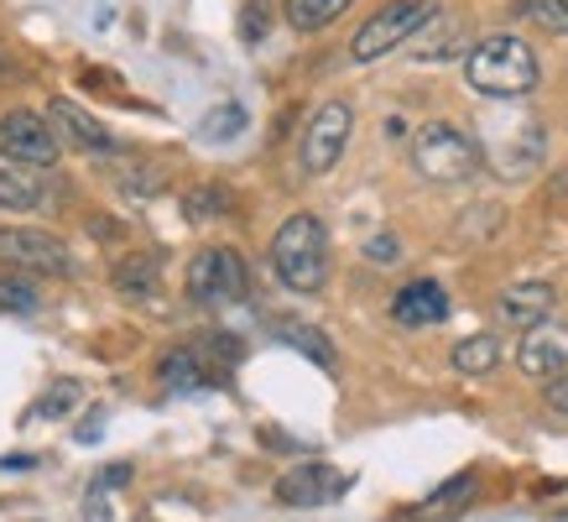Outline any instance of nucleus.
<instances>
[{"label":"nucleus","mask_w":568,"mask_h":522,"mask_svg":"<svg viewBox=\"0 0 568 522\" xmlns=\"http://www.w3.org/2000/svg\"><path fill=\"white\" fill-rule=\"evenodd\" d=\"M37 204H42V178L27 162H6L0 157V209L6 214H27Z\"/></svg>","instance_id":"a211bd4d"},{"label":"nucleus","mask_w":568,"mask_h":522,"mask_svg":"<svg viewBox=\"0 0 568 522\" xmlns=\"http://www.w3.org/2000/svg\"><path fill=\"white\" fill-rule=\"evenodd\" d=\"M542 398H548V408L552 413H564L568 418V371H558L548 387H542Z\"/></svg>","instance_id":"cd10ccee"},{"label":"nucleus","mask_w":568,"mask_h":522,"mask_svg":"<svg viewBox=\"0 0 568 522\" xmlns=\"http://www.w3.org/2000/svg\"><path fill=\"white\" fill-rule=\"evenodd\" d=\"M241 131H245V110L235 100L220 104V110L204 116V126H199V137H209V141H230V137H241Z\"/></svg>","instance_id":"393cba45"},{"label":"nucleus","mask_w":568,"mask_h":522,"mask_svg":"<svg viewBox=\"0 0 568 522\" xmlns=\"http://www.w3.org/2000/svg\"><path fill=\"white\" fill-rule=\"evenodd\" d=\"M84 522H110V502H104V486L89 491V502H84Z\"/></svg>","instance_id":"c756f323"},{"label":"nucleus","mask_w":568,"mask_h":522,"mask_svg":"<svg viewBox=\"0 0 568 522\" xmlns=\"http://www.w3.org/2000/svg\"><path fill=\"white\" fill-rule=\"evenodd\" d=\"M272 272L293 293H318L328 282V230L318 214H293L272 235Z\"/></svg>","instance_id":"f03ea898"},{"label":"nucleus","mask_w":568,"mask_h":522,"mask_svg":"<svg viewBox=\"0 0 568 522\" xmlns=\"http://www.w3.org/2000/svg\"><path fill=\"white\" fill-rule=\"evenodd\" d=\"M282 11H287L293 32H324V27H334L349 11V0H287Z\"/></svg>","instance_id":"412c9836"},{"label":"nucleus","mask_w":568,"mask_h":522,"mask_svg":"<svg viewBox=\"0 0 568 522\" xmlns=\"http://www.w3.org/2000/svg\"><path fill=\"white\" fill-rule=\"evenodd\" d=\"M272 32V0H245L241 6V42H261Z\"/></svg>","instance_id":"bb28decb"},{"label":"nucleus","mask_w":568,"mask_h":522,"mask_svg":"<svg viewBox=\"0 0 568 522\" xmlns=\"http://www.w3.org/2000/svg\"><path fill=\"white\" fill-rule=\"evenodd\" d=\"M131 481V465H104V475H100V486L110 491V486H125Z\"/></svg>","instance_id":"7c9ffc66"},{"label":"nucleus","mask_w":568,"mask_h":522,"mask_svg":"<svg viewBox=\"0 0 568 522\" xmlns=\"http://www.w3.org/2000/svg\"><path fill=\"white\" fill-rule=\"evenodd\" d=\"M156 382L168 392H204L209 382H220V371L209 365V355L199 345H178L156 361Z\"/></svg>","instance_id":"2eb2a0df"},{"label":"nucleus","mask_w":568,"mask_h":522,"mask_svg":"<svg viewBox=\"0 0 568 522\" xmlns=\"http://www.w3.org/2000/svg\"><path fill=\"white\" fill-rule=\"evenodd\" d=\"M438 11H444L438 0H386L376 17H371L361 32H355V42H349V58H355V63H376V58H386L392 48L413 42V37L423 32L433 17H438Z\"/></svg>","instance_id":"20e7f679"},{"label":"nucleus","mask_w":568,"mask_h":522,"mask_svg":"<svg viewBox=\"0 0 568 522\" xmlns=\"http://www.w3.org/2000/svg\"><path fill=\"white\" fill-rule=\"evenodd\" d=\"M84 398V387L79 382H69V377H63V382H52V392H42V398H37V408H32V418H63L73 408V402Z\"/></svg>","instance_id":"a878e982"},{"label":"nucleus","mask_w":568,"mask_h":522,"mask_svg":"<svg viewBox=\"0 0 568 522\" xmlns=\"http://www.w3.org/2000/svg\"><path fill=\"white\" fill-rule=\"evenodd\" d=\"M517 17H527L552 37H568V0H517Z\"/></svg>","instance_id":"5701e85b"},{"label":"nucleus","mask_w":568,"mask_h":522,"mask_svg":"<svg viewBox=\"0 0 568 522\" xmlns=\"http://www.w3.org/2000/svg\"><path fill=\"white\" fill-rule=\"evenodd\" d=\"M392 319L402 330H433V324L448 319V293L433 278H413L392 298Z\"/></svg>","instance_id":"f8f14e48"},{"label":"nucleus","mask_w":568,"mask_h":522,"mask_svg":"<svg viewBox=\"0 0 568 522\" xmlns=\"http://www.w3.org/2000/svg\"><path fill=\"white\" fill-rule=\"evenodd\" d=\"M0 261L11 272H37V278H69L73 251L52 230H0Z\"/></svg>","instance_id":"0eeeda50"},{"label":"nucleus","mask_w":568,"mask_h":522,"mask_svg":"<svg viewBox=\"0 0 568 522\" xmlns=\"http://www.w3.org/2000/svg\"><path fill=\"white\" fill-rule=\"evenodd\" d=\"M42 298H37V282L21 278V272H0V313H32Z\"/></svg>","instance_id":"b1692460"},{"label":"nucleus","mask_w":568,"mask_h":522,"mask_svg":"<svg viewBox=\"0 0 568 522\" xmlns=\"http://www.w3.org/2000/svg\"><path fill=\"white\" fill-rule=\"evenodd\" d=\"M110 288L131 303H156L162 293V261L152 251H125L115 267H110Z\"/></svg>","instance_id":"4468645a"},{"label":"nucleus","mask_w":568,"mask_h":522,"mask_svg":"<svg viewBox=\"0 0 568 522\" xmlns=\"http://www.w3.org/2000/svg\"><path fill=\"white\" fill-rule=\"evenodd\" d=\"M475 491H480V475H475V470H465V475L444 481V486L433 491L417 512H423V518H454V512H465V506L475 502Z\"/></svg>","instance_id":"6ab92c4d"},{"label":"nucleus","mask_w":568,"mask_h":522,"mask_svg":"<svg viewBox=\"0 0 568 522\" xmlns=\"http://www.w3.org/2000/svg\"><path fill=\"white\" fill-rule=\"evenodd\" d=\"M58 152H63V141H58L48 116H37V110H6V116H0V157H6V162L52 168Z\"/></svg>","instance_id":"6e6552de"},{"label":"nucleus","mask_w":568,"mask_h":522,"mask_svg":"<svg viewBox=\"0 0 568 522\" xmlns=\"http://www.w3.org/2000/svg\"><path fill=\"white\" fill-rule=\"evenodd\" d=\"M183 288L199 309H230V303H241L245 288H251V272H245L241 251H230V245H209L199 257L189 261V272H183Z\"/></svg>","instance_id":"39448f33"},{"label":"nucleus","mask_w":568,"mask_h":522,"mask_svg":"<svg viewBox=\"0 0 568 522\" xmlns=\"http://www.w3.org/2000/svg\"><path fill=\"white\" fill-rule=\"evenodd\" d=\"M235 209V193L224 189V183H199V189L183 193V214H189L193 225H204V220H224Z\"/></svg>","instance_id":"4be33fe9"},{"label":"nucleus","mask_w":568,"mask_h":522,"mask_svg":"<svg viewBox=\"0 0 568 522\" xmlns=\"http://www.w3.org/2000/svg\"><path fill=\"white\" fill-rule=\"evenodd\" d=\"M266 330H272L282 345H293L297 355H308L313 365H324V371H334V365H339V355H334V345H328V334L313 330V324H303V319H272Z\"/></svg>","instance_id":"f3484780"},{"label":"nucleus","mask_w":568,"mask_h":522,"mask_svg":"<svg viewBox=\"0 0 568 522\" xmlns=\"http://www.w3.org/2000/svg\"><path fill=\"white\" fill-rule=\"evenodd\" d=\"M349 486H355L349 470H334V465H324V460H308V465L282 470L272 491H276V502L282 506H328V502H339Z\"/></svg>","instance_id":"1a4fd4ad"},{"label":"nucleus","mask_w":568,"mask_h":522,"mask_svg":"<svg viewBox=\"0 0 568 522\" xmlns=\"http://www.w3.org/2000/svg\"><path fill=\"white\" fill-rule=\"evenodd\" d=\"M48 121H52V131H58V141H63V147H79V152H94V157L115 152L110 126L94 121V116H89V110H79L73 100H52L48 104Z\"/></svg>","instance_id":"9b49d317"},{"label":"nucleus","mask_w":568,"mask_h":522,"mask_svg":"<svg viewBox=\"0 0 568 522\" xmlns=\"http://www.w3.org/2000/svg\"><path fill=\"white\" fill-rule=\"evenodd\" d=\"M448 361H454V371H459V377H485V371H496V365H500V340H496V334H469V340H459V345H454V355H448Z\"/></svg>","instance_id":"aec40b11"},{"label":"nucleus","mask_w":568,"mask_h":522,"mask_svg":"<svg viewBox=\"0 0 568 522\" xmlns=\"http://www.w3.org/2000/svg\"><path fill=\"white\" fill-rule=\"evenodd\" d=\"M396 251H402V245H396V235H376V241L365 245V257L376 261V267H392V261H396Z\"/></svg>","instance_id":"c85d7f7f"},{"label":"nucleus","mask_w":568,"mask_h":522,"mask_svg":"<svg viewBox=\"0 0 568 522\" xmlns=\"http://www.w3.org/2000/svg\"><path fill=\"white\" fill-rule=\"evenodd\" d=\"M454 52H469L465 48V27L448 17V11H438V17L413 37V58H423V63H444V58H454Z\"/></svg>","instance_id":"dca6fc26"},{"label":"nucleus","mask_w":568,"mask_h":522,"mask_svg":"<svg viewBox=\"0 0 568 522\" xmlns=\"http://www.w3.org/2000/svg\"><path fill=\"white\" fill-rule=\"evenodd\" d=\"M413 168L428 183H465L480 173V141L448 121H428L413 131Z\"/></svg>","instance_id":"7ed1b4c3"},{"label":"nucleus","mask_w":568,"mask_h":522,"mask_svg":"<svg viewBox=\"0 0 568 522\" xmlns=\"http://www.w3.org/2000/svg\"><path fill=\"white\" fill-rule=\"evenodd\" d=\"M552 288L548 282H511L506 293L496 298V319L506 324V330H532V324H542V319H552Z\"/></svg>","instance_id":"ddd939ff"},{"label":"nucleus","mask_w":568,"mask_h":522,"mask_svg":"<svg viewBox=\"0 0 568 522\" xmlns=\"http://www.w3.org/2000/svg\"><path fill=\"white\" fill-rule=\"evenodd\" d=\"M517 365L521 377H532V382H552L558 371H568V324H558V319L532 324L517 345Z\"/></svg>","instance_id":"9d476101"},{"label":"nucleus","mask_w":568,"mask_h":522,"mask_svg":"<svg viewBox=\"0 0 568 522\" xmlns=\"http://www.w3.org/2000/svg\"><path fill=\"white\" fill-rule=\"evenodd\" d=\"M537 52L517 32H490L465 52V79L485 100H521L537 89Z\"/></svg>","instance_id":"f257e3e1"},{"label":"nucleus","mask_w":568,"mask_h":522,"mask_svg":"<svg viewBox=\"0 0 568 522\" xmlns=\"http://www.w3.org/2000/svg\"><path fill=\"white\" fill-rule=\"evenodd\" d=\"M349 131H355V110H349L345 100H328L313 110V121L303 126V147H297V157H303V173L308 178H324L339 168V157H345L349 147Z\"/></svg>","instance_id":"423d86ee"}]
</instances>
